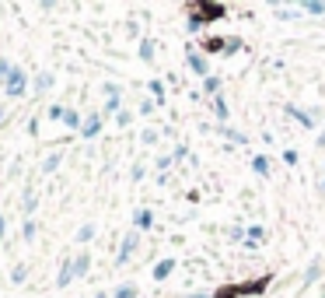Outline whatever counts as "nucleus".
<instances>
[{
    "mask_svg": "<svg viewBox=\"0 0 325 298\" xmlns=\"http://www.w3.org/2000/svg\"><path fill=\"white\" fill-rule=\"evenodd\" d=\"M21 91H25V74H21V70H11V78H7V95L18 99Z\"/></svg>",
    "mask_w": 325,
    "mask_h": 298,
    "instance_id": "1",
    "label": "nucleus"
},
{
    "mask_svg": "<svg viewBox=\"0 0 325 298\" xmlns=\"http://www.w3.org/2000/svg\"><path fill=\"white\" fill-rule=\"evenodd\" d=\"M98 130H101V119H98V116H91L88 123H84V130H80V134H84V137H95Z\"/></svg>",
    "mask_w": 325,
    "mask_h": 298,
    "instance_id": "2",
    "label": "nucleus"
},
{
    "mask_svg": "<svg viewBox=\"0 0 325 298\" xmlns=\"http://www.w3.org/2000/svg\"><path fill=\"white\" fill-rule=\"evenodd\" d=\"M172 267H175L172 259H165V263H157V270H154V277H157V281H161V277H168V274H172Z\"/></svg>",
    "mask_w": 325,
    "mask_h": 298,
    "instance_id": "3",
    "label": "nucleus"
},
{
    "mask_svg": "<svg viewBox=\"0 0 325 298\" xmlns=\"http://www.w3.org/2000/svg\"><path fill=\"white\" fill-rule=\"evenodd\" d=\"M133 242H136L133 235H130V238H126V242H123V253H119V263H123V259H126V256H130V253H133Z\"/></svg>",
    "mask_w": 325,
    "mask_h": 298,
    "instance_id": "4",
    "label": "nucleus"
},
{
    "mask_svg": "<svg viewBox=\"0 0 325 298\" xmlns=\"http://www.w3.org/2000/svg\"><path fill=\"white\" fill-rule=\"evenodd\" d=\"M70 277H74V267H70V263H63V274H59V284H70Z\"/></svg>",
    "mask_w": 325,
    "mask_h": 298,
    "instance_id": "5",
    "label": "nucleus"
},
{
    "mask_svg": "<svg viewBox=\"0 0 325 298\" xmlns=\"http://www.w3.org/2000/svg\"><path fill=\"white\" fill-rule=\"evenodd\" d=\"M133 295H136L133 284H126V288H119V291H115V298H133Z\"/></svg>",
    "mask_w": 325,
    "mask_h": 298,
    "instance_id": "6",
    "label": "nucleus"
},
{
    "mask_svg": "<svg viewBox=\"0 0 325 298\" xmlns=\"http://www.w3.org/2000/svg\"><path fill=\"white\" fill-rule=\"evenodd\" d=\"M308 14H325V4H304Z\"/></svg>",
    "mask_w": 325,
    "mask_h": 298,
    "instance_id": "7",
    "label": "nucleus"
},
{
    "mask_svg": "<svg viewBox=\"0 0 325 298\" xmlns=\"http://www.w3.org/2000/svg\"><path fill=\"white\" fill-rule=\"evenodd\" d=\"M25 211H28V214L35 211V193H25Z\"/></svg>",
    "mask_w": 325,
    "mask_h": 298,
    "instance_id": "8",
    "label": "nucleus"
},
{
    "mask_svg": "<svg viewBox=\"0 0 325 298\" xmlns=\"http://www.w3.org/2000/svg\"><path fill=\"white\" fill-rule=\"evenodd\" d=\"M136 225H140V228H147V225H151V214H147V211H140V214H136Z\"/></svg>",
    "mask_w": 325,
    "mask_h": 298,
    "instance_id": "9",
    "label": "nucleus"
},
{
    "mask_svg": "<svg viewBox=\"0 0 325 298\" xmlns=\"http://www.w3.org/2000/svg\"><path fill=\"white\" fill-rule=\"evenodd\" d=\"M91 235H95V228H91V225H84V228H80V235H77V238H80V242H88Z\"/></svg>",
    "mask_w": 325,
    "mask_h": 298,
    "instance_id": "10",
    "label": "nucleus"
},
{
    "mask_svg": "<svg viewBox=\"0 0 325 298\" xmlns=\"http://www.w3.org/2000/svg\"><path fill=\"white\" fill-rule=\"evenodd\" d=\"M189 63H192V70H199V74H207V67H203V60H199V57H189Z\"/></svg>",
    "mask_w": 325,
    "mask_h": 298,
    "instance_id": "11",
    "label": "nucleus"
},
{
    "mask_svg": "<svg viewBox=\"0 0 325 298\" xmlns=\"http://www.w3.org/2000/svg\"><path fill=\"white\" fill-rule=\"evenodd\" d=\"M84 270H88V256H80V259L74 263V274H84Z\"/></svg>",
    "mask_w": 325,
    "mask_h": 298,
    "instance_id": "12",
    "label": "nucleus"
},
{
    "mask_svg": "<svg viewBox=\"0 0 325 298\" xmlns=\"http://www.w3.org/2000/svg\"><path fill=\"white\" fill-rule=\"evenodd\" d=\"M203 14H210V21H213L217 14H220V7H217V4H210V7H203Z\"/></svg>",
    "mask_w": 325,
    "mask_h": 298,
    "instance_id": "13",
    "label": "nucleus"
},
{
    "mask_svg": "<svg viewBox=\"0 0 325 298\" xmlns=\"http://www.w3.org/2000/svg\"><path fill=\"white\" fill-rule=\"evenodd\" d=\"M95 298H105V295H95Z\"/></svg>",
    "mask_w": 325,
    "mask_h": 298,
    "instance_id": "14",
    "label": "nucleus"
}]
</instances>
